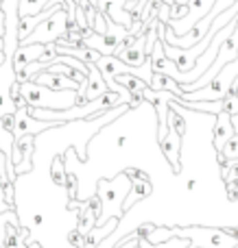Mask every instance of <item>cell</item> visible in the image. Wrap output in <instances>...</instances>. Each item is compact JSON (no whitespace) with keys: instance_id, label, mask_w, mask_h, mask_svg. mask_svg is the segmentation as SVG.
<instances>
[{"instance_id":"cell-1","label":"cell","mask_w":238,"mask_h":248,"mask_svg":"<svg viewBox=\"0 0 238 248\" xmlns=\"http://www.w3.org/2000/svg\"><path fill=\"white\" fill-rule=\"evenodd\" d=\"M22 94H24L29 107H42V109H57L64 111L77 105V90H64L55 92L51 87L37 85L35 81L22 83Z\"/></svg>"},{"instance_id":"cell-2","label":"cell","mask_w":238,"mask_h":248,"mask_svg":"<svg viewBox=\"0 0 238 248\" xmlns=\"http://www.w3.org/2000/svg\"><path fill=\"white\" fill-rule=\"evenodd\" d=\"M175 237L190 240V248H236L238 240L225 229L212 227H175Z\"/></svg>"},{"instance_id":"cell-3","label":"cell","mask_w":238,"mask_h":248,"mask_svg":"<svg viewBox=\"0 0 238 248\" xmlns=\"http://www.w3.org/2000/svg\"><path fill=\"white\" fill-rule=\"evenodd\" d=\"M236 78H238V59L227 63L214 77V81L210 85L201 87L197 92H184L182 98L184 100H223L227 94H232V87H234Z\"/></svg>"},{"instance_id":"cell-4","label":"cell","mask_w":238,"mask_h":248,"mask_svg":"<svg viewBox=\"0 0 238 248\" xmlns=\"http://www.w3.org/2000/svg\"><path fill=\"white\" fill-rule=\"evenodd\" d=\"M68 20H70L68 9L57 7V11L52 13L46 22H42L24 44H55L57 39L64 37L66 31H68Z\"/></svg>"},{"instance_id":"cell-5","label":"cell","mask_w":238,"mask_h":248,"mask_svg":"<svg viewBox=\"0 0 238 248\" xmlns=\"http://www.w3.org/2000/svg\"><path fill=\"white\" fill-rule=\"evenodd\" d=\"M35 137L37 135H22L16 137V141L11 144L13 155H11V163L16 168V174H26L31 172V157L35 153Z\"/></svg>"},{"instance_id":"cell-6","label":"cell","mask_w":238,"mask_h":248,"mask_svg":"<svg viewBox=\"0 0 238 248\" xmlns=\"http://www.w3.org/2000/svg\"><path fill=\"white\" fill-rule=\"evenodd\" d=\"M182 140H184V135H179L173 126H169L166 137L157 141V144H160L162 155L169 159V163H170V168H173L175 174H179V172H182V159H179V157H182Z\"/></svg>"},{"instance_id":"cell-7","label":"cell","mask_w":238,"mask_h":248,"mask_svg":"<svg viewBox=\"0 0 238 248\" xmlns=\"http://www.w3.org/2000/svg\"><path fill=\"white\" fill-rule=\"evenodd\" d=\"M236 135V126L232 120L230 113L221 111L214 118V126H212V141H214V153H221L225 148V144Z\"/></svg>"},{"instance_id":"cell-8","label":"cell","mask_w":238,"mask_h":248,"mask_svg":"<svg viewBox=\"0 0 238 248\" xmlns=\"http://www.w3.org/2000/svg\"><path fill=\"white\" fill-rule=\"evenodd\" d=\"M57 7H64V4H55V7H48L44 9L42 13H35V16H24V17H17V24H16V33H17V42L24 44L26 39L31 37V35L35 33V29H37L42 22H46L48 17L52 16V13L57 11Z\"/></svg>"},{"instance_id":"cell-9","label":"cell","mask_w":238,"mask_h":248,"mask_svg":"<svg viewBox=\"0 0 238 248\" xmlns=\"http://www.w3.org/2000/svg\"><path fill=\"white\" fill-rule=\"evenodd\" d=\"M46 46L48 44H20V46L16 48V52H13V57H11L13 72H16V70L26 68V65L33 63V61H37L39 57L44 55Z\"/></svg>"},{"instance_id":"cell-10","label":"cell","mask_w":238,"mask_h":248,"mask_svg":"<svg viewBox=\"0 0 238 248\" xmlns=\"http://www.w3.org/2000/svg\"><path fill=\"white\" fill-rule=\"evenodd\" d=\"M33 81L37 85H44V87H51L55 92H64V90H77L79 92V83L74 78L66 77V74H57V72H51V70H42L33 77Z\"/></svg>"},{"instance_id":"cell-11","label":"cell","mask_w":238,"mask_h":248,"mask_svg":"<svg viewBox=\"0 0 238 248\" xmlns=\"http://www.w3.org/2000/svg\"><path fill=\"white\" fill-rule=\"evenodd\" d=\"M90 65V72H87V85H85V98L90 100H99L101 96L105 94V92L109 90L107 87V81L103 78V74H101L99 65L96 63H87Z\"/></svg>"},{"instance_id":"cell-12","label":"cell","mask_w":238,"mask_h":248,"mask_svg":"<svg viewBox=\"0 0 238 248\" xmlns=\"http://www.w3.org/2000/svg\"><path fill=\"white\" fill-rule=\"evenodd\" d=\"M151 192H153L151 179H138V181H134V183H131L129 194H127L125 201H122V211H129L131 207L136 205V202L149 198V196H151Z\"/></svg>"},{"instance_id":"cell-13","label":"cell","mask_w":238,"mask_h":248,"mask_svg":"<svg viewBox=\"0 0 238 248\" xmlns=\"http://www.w3.org/2000/svg\"><path fill=\"white\" fill-rule=\"evenodd\" d=\"M149 87H151V90H155V92H173V94L179 96V98L184 96L182 85H179L173 77H169V74H164V72H153L151 85H149Z\"/></svg>"},{"instance_id":"cell-14","label":"cell","mask_w":238,"mask_h":248,"mask_svg":"<svg viewBox=\"0 0 238 248\" xmlns=\"http://www.w3.org/2000/svg\"><path fill=\"white\" fill-rule=\"evenodd\" d=\"M61 4L57 0H17V17L24 16H35V13H42L44 9Z\"/></svg>"},{"instance_id":"cell-15","label":"cell","mask_w":238,"mask_h":248,"mask_svg":"<svg viewBox=\"0 0 238 248\" xmlns=\"http://www.w3.org/2000/svg\"><path fill=\"white\" fill-rule=\"evenodd\" d=\"M64 159H66V155H57L51 163V181L55 185H59V187H66V174H68L64 166Z\"/></svg>"},{"instance_id":"cell-16","label":"cell","mask_w":238,"mask_h":248,"mask_svg":"<svg viewBox=\"0 0 238 248\" xmlns=\"http://www.w3.org/2000/svg\"><path fill=\"white\" fill-rule=\"evenodd\" d=\"M96 222H99V218H96V214L87 207V202H85L83 209L79 211V216H77V227L81 229L83 233H87V231H92V229L96 227Z\"/></svg>"},{"instance_id":"cell-17","label":"cell","mask_w":238,"mask_h":248,"mask_svg":"<svg viewBox=\"0 0 238 248\" xmlns=\"http://www.w3.org/2000/svg\"><path fill=\"white\" fill-rule=\"evenodd\" d=\"M170 240H177L175 237V229H169V227H155V231L147 237V242L151 246H160V244H166Z\"/></svg>"},{"instance_id":"cell-18","label":"cell","mask_w":238,"mask_h":248,"mask_svg":"<svg viewBox=\"0 0 238 248\" xmlns=\"http://www.w3.org/2000/svg\"><path fill=\"white\" fill-rule=\"evenodd\" d=\"M120 2H122V9H125V11H129L134 17H140L147 0H120Z\"/></svg>"},{"instance_id":"cell-19","label":"cell","mask_w":238,"mask_h":248,"mask_svg":"<svg viewBox=\"0 0 238 248\" xmlns=\"http://www.w3.org/2000/svg\"><path fill=\"white\" fill-rule=\"evenodd\" d=\"M0 131L16 133V111H7L0 116Z\"/></svg>"},{"instance_id":"cell-20","label":"cell","mask_w":238,"mask_h":248,"mask_svg":"<svg viewBox=\"0 0 238 248\" xmlns=\"http://www.w3.org/2000/svg\"><path fill=\"white\" fill-rule=\"evenodd\" d=\"M66 189H68V198L70 201H77V189H79V179L74 172L66 174Z\"/></svg>"},{"instance_id":"cell-21","label":"cell","mask_w":238,"mask_h":248,"mask_svg":"<svg viewBox=\"0 0 238 248\" xmlns=\"http://www.w3.org/2000/svg\"><path fill=\"white\" fill-rule=\"evenodd\" d=\"M68 242L72 244L74 248H83V244H85V233L81 231V229L74 224V229L68 233Z\"/></svg>"},{"instance_id":"cell-22","label":"cell","mask_w":238,"mask_h":248,"mask_svg":"<svg viewBox=\"0 0 238 248\" xmlns=\"http://www.w3.org/2000/svg\"><path fill=\"white\" fill-rule=\"evenodd\" d=\"M0 187H2V198L4 202H7L9 207L13 209V201H16V187H13V181H9V183H0Z\"/></svg>"},{"instance_id":"cell-23","label":"cell","mask_w":238,"mask_h":248,"mask_svg":"<svg viewBox=\"0 0 238 248\" xmlns=\"http://www.w3.org/2000/svg\"><path fill=\"white\" fill-rule=\"evenodd\" d=\"M221 153L225 155L227 159H238V133H236L234 137H232L230 141H227V144H225V148H223Z\"/></svg>"},{"instance_id":"cell-24","label":"cell","mask_w":238,"mask_h":248,"mask_svg":"<svg viewBox=\"0 0 238 248\" xmlns=\"http://www.w3.org/2000/svg\"><path fill=\"white\" fill-rule=\"evenodd\" d=\"M155 231V224H151V222H144V224H138L136 227V231L131 233V235H136V237H140V240H147L151 233Z\"/></svg>"},{"instance_id":"cell-25","label":"cell","mask_w":238,"mask_h":248,"mask_svg":"<svg viewBox=\"0 0 238 248\" xmlns=\"http://www.w3.org/2000/svg\"><path fill=\"white\" fill-rule=\"evenodd\" d=\"M125 176L131 181V183H134V181H138V179H149V174L144 170H140V168H127Z\"/></svg>"},{"instance_id":"cell-26","label":"cell","mask_w":238,"mask_h":248,"mask_svg":"<svg viewBox=\"0 0 238 248\" xmlns=\"http://www.w3.org/2000/svg\"><path fill=\"white\" fill-rule=\"evenodd\" d=\"M7 11H4L2 7H0V37H7Z\"/></svg>"},{"instance_id":"cell-27","label":"cell","mask_w":238,"mask_h":248,"mask_svg":"<svg viewBox=\"0 0 238 248\" xmlns=\"http://www.w3.org/2000/svg\"><path fill=\"white\" fill-rule=\"evenodd\" d=\"M17 235L22 237V240H26V237L31 235V231H29V227H17Z\"/></svg>"},{"instance_id":"cell-28","label":"cell","mask_w":238,"mask_h":248,"mask_svg":"<svg viewBox=\"0 0 238 248\" xmlns=\"http://www.w3.org/2000/svg\"><path fill=\"white\" fill-rule=\"evenodd\" d=\"M127 141H129V140H127V135L116 137V146H118V148H125V146H127Z\"/></svg>"},{"instance_id":"cell-29","label":"cell","mask_w":238,"mask_h":248,"mask_svg":"<svg viewBox=\"0 0 238 248\" xmlns=\"http://www.w3.org/2000/svg\"><path fill=\"white\" fill-rule=\"evenodd\" d=\"M4 103H7V96L0 94V116H2V113H7V107H4Z\"/></svg>"},{"instance_id":"cell-30","label":"cell","mask_w":238,"mask_h":248,"mask_svg":"<svg viewBox=\"0 0 238 248\" xmlns=\"http://www.w3.org/2000/svg\"><path fill=\"white\" fill-rule=\"evenodd\" d=\"M186 189H188V192H195V189H197V179H188Z\"/></svg>"},{"instance_id":"cell-31","label":"cell","mask_w":238,"mask_h":248,"mask_svg":"<svg viewBox=\"0 0 238 248\" xmlns=\"http://www.w3.org/2000/svg\"><path fill=\"white\" fill-rule=\"evenodd\" d=\"M225 231L230 233V235L234 237V240H238V227H225Z\"/></svg>"},{"instance_id":"cell-32","label":"cell","mask_w":238,"mask_h":248,"mask_svg":"<svg viewBox=\"0 0 238 248\" xmlns=\"http://www.w3.org/2000/svg\"><path fill=\"white\" fill-rule=\"evenodd\" d=\"M33 222L37 224V227H42V224H44V216H42V214H35V216H33Z\"/></svg>"},{"instance_id":"cell-33","label":"cell","mask_w":238,"mask_h":248,"mask_svg":"<svg viewBox=\"0 0 238 248\" xmlns=\"http://www.w3.org/2000/svg\"><path fill=\"white\" fill-rule=\"evenodd\" d=\"M7 48V42H4V37H0V50H4Z\"/></svg>"},{"instance_id":"cell-34","label":"cell","mask_w":238,"mask_h":248,"mask_svg":"<svg viewBox=\"0 0 238 248\" xmlns=\"http://www.w3.org/2000/svg\"><path fill=\"white\" fill-rule=\"evenodd\" d=\"M232 120H234V126H236V133H238V113L236 116H232Z\"/></svg>"},{"instance_id":"cell-35","label":"cell","mask_w":238,"mask_h":248,"mask_svg":"<svg viewBox=\"0 0 238 248\" xmlns=\"http://www.w3.org/2000/svg\"><path fill=\"white\" fill-rule=\"evenodd\" d=\"M29 248H42V246H39L37 242H33V244H29Z\"/></svg>"},{"instance_id":"cell-36","label":"cell","mask_w":238,"mask_h":248,"mask_svg":"<svg viewBox=\"0 0 238 248\" xmlns=\"http://www.w3.org/2000/svg\"><path fill=\"white\" fill-rule=\"evenodd\" d=\"M232 92H238V78H236V83H234V87H232Z\"/></svg>"},{"instance_id":"cell-37","label":"cell","mask_w":238,"mask_h":248,"mask_svg":"<svg viewBox=\"0 0 238 248\" xmlns=\"http://www.w3.org/2000/svg\"><path fill=\"white\" fill-rule=\"evenodd\" d=\"M177 4H188V0H177Z\"/></svg>"},{"instance_id":"cell-38","label":"cell","mask_w":238,"mask_h":248,"mask_svg":"<svg viewBox=\"0 0 238 248\" xmlns=\"http://www.w3.org/2000/svg\"><path fill=\"white\" fill-rule=\"evenodd\" d=\"M138 248H140V246H138Z\"/></svg>"},{"instance_id":"cell-39","label":"cell","mask_w":238,"mask_h":248,"mask_svg":"<svg viewBox=\"0 0 238 248\" xmlns=\"http://www.w3.org/2000/svg\"><path fill=\"white\" fill-rule=\"evenodd\" d=\"M236 248H238V246H236Z\"/></svg>"}]
</instances>
